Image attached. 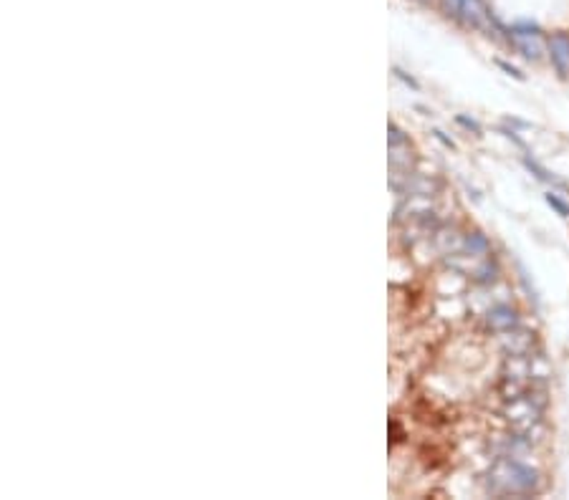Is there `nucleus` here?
<instances>
[{
  "instance_id": "7ed1b4c3",
  "label": "nucleus",
  "mask_w": 569,
  "mask_h": 500,
  "mask_svg": "<svg viewBox=\"0 0 569 500\" xmlns=\"http://www.w3.org/2000/svg\"><path fill=\"white\" fill-rule=\"evenodd\" d=\"M547 203H549L552 207H556V210H559V215H564V217L569 215V207H567V205H564L562 200L556 198V195H552V192H549V195H547Z\"/></svg>"
},
{
  "instance_id": "f257e3e1",
  "label": "nucleus",
  "mask_w": 569,
  "mask_h": 500,
  "mask_svg": "<svg viewBox=\"0 0 569 500\" xmlns=\"http://www.w3.org/2000/svg\"><path fill=\"white\" fill-rule=\"evenodd\" d=\"M552 61H554V66L567 76L569 73V38H564V36H554V38H552Z\"/></svg>"
},
{
  "instance_id": "f03ea898",
  "label": "nucleus",
  "mask_w": 569,
  "mask_h": 500,
  "mask_svg": "<svg viewBox=\"0 0 569 500\" xmlns=\"http://www.w3.org/2000/svg\"><path fill=\"white\" fill-rule=\"evenodd\" d=\"M489 323L496 326V329H509V326H514V311L496 309L494 314H489Z\"/></svg>"
}]
</instances>
